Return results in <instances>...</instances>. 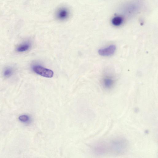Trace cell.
Listing matches in <instances>:
<instances>
[{
    "label": "cell",
    "instance_id": "7a4b0ae2",
    "mask_svg": "<svg viewBox=\"0 0 158 158\" xmlns=\"http://www.w3.org/2000/svg\"><path fill=\"white\" fill-rule=\"evenodd\" d=\"M33 71L36 73L47 78L53 76V72L52 70L40 65H35L33 67Z\"/></svg>",
    "mask_w": 158,
    "mask_h": 158
},
{
    "label": "cell",
    "instance_id": "5b68a950",
    "mask_svg": "<svg viewBox=\"0 0 158 158\" xmlns=\"http://www.w3.org/2000/svg\"><path fill=\"white\" fill-rule=\"evenodd\" d=\"M123 18L119 16H117L113 18L111 21L112 24L115 26L120 25L123 22Z\"/></svg>",
    "mask_w": 158,
    "mask_h": 158
},
{
    "label": "cell",
    "instance_id": "277c9868",
    "mask_svg": "<svg viewBox=\"0 0 158 158\" xmlns=\"http://www.w3.org/2000/svg\"><path fill=\"white\" fill-rule=\"evenodd\" d=\"M114 45H111L106 48H101L98 51L99 54L103 56H109L113 55L116 50Z\"/></svg>",
    "mask_w": 158,
    "mask_h": 158
},
{
    "label": "cell",
    "instance_id": "ba28073f",
    "mask_svg": "<svg viewBox=\"0 0 158 158\" xmlns=\"http://www.w3.org/2000/svg\"><path fill=\"white\" fill-rule=\"evenodd\" d=\"M19 119L21 122H26L28 121L29 118L27 115H23L20 116L19 117Z\"/></svg>",
    "mask_w": 158,
    "mask_h": 158
},
{
    "label": "cell",
    "instance_id": "8992f818",
    "mask_svg": "<svg viewBox=\"0 0 158 158\" xmlns=\"http://www.w3.org/2000/svg\"><path fill=\"white\" fill-rule=\"evenodd\" d=\"M30 47V44L28 43H25L20 45L17 48V50L19 52H23L28 50Z\"/></svg>",
    "mask_w": 158,
    "mask_h": 158
},
{
    "label": "cell",
    "instance_id": "52a82bcc",
    "mask_svg": "<svg viewBox=\"0 0 158 158\" xmlns=\"http://www.w3.org/2000/svg\"><path fill=\"white\" fill-rule=\"evenodd\" d=\"M113 80L110 78L104 79L103 83L104 85L107 88H110L113 84Z\"/></svg>",
    "mask_w": 158,
    "mask_h": 158
},
{
    "label": "cell",
    "instance_id": "3957f363",
    "mask_svg": "<svg viewBox=\"0 0 158 158\" xmlns=\"http://www.w3.org/2000/svg\"><path fill=\"white\" fill-rule=\"evenodd\" d=\"M56 16L59 20L63 21L66 19L69 15V12L66 7H61L57 11Z\"/></svg>",
    "mask_w": 158,
    "mask_h": 158
},
{
    "label": "cell",
    "instance_id": "6da1fadb",
    "mask_svg": "<svg viewBox=\"0 0 158 158\" xmlns=\"http://www.w3.org/2000/svg\"><path fill=\"white\" fill-rule=\"evenodd\" d=\"M129 147L128 140L122 137H117L96 143L94 149L95 153L100 156L108 155H119L126 152Z\"/></svg>",
    "mask_w": 158,
    "mask_h": 158
},
{
    "label": "cell",
    "instance_id": "9c48e42d",
    "mask_svg": "<svg viewBox=\"0 0 158 158\" xmlns=\"http://www.w3.org/2000/svg\"><path fill=\"white\" fill-rule=\"evenodd\" d=\"M12 70L11 69L7 68L5 70L4 74L5 77H9L12 74Z\"/></svg>",
    "mask_w": 158,
    "mask_h": 158
}]
</instances>
